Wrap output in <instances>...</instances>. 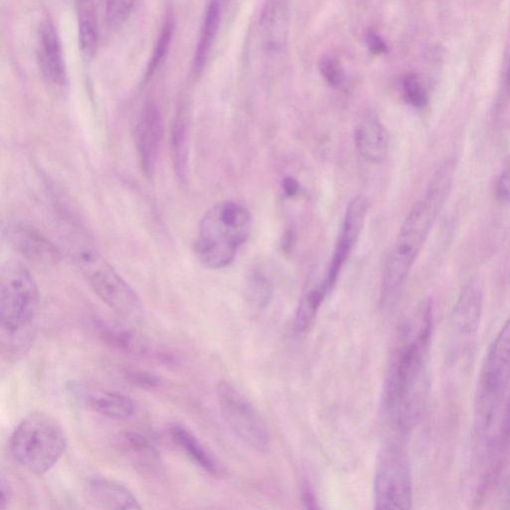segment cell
<instances>
[{
	"label": "cell",
	"mask_w": 510,
	"mask_h": 510,
	"mask_svg": "<svg viewBox=\"0 0 510 510\" xmlns=\"http://www.w3.org/2000/svg\"><path fill=\"white\" fill-rule=\"evenodd\" d=\"M433 332L434 308L428 300L403 327L387 377L385 412L399 434L411 431L427 403Z\"/></svg>",
	"instance_id": "cell-1"
},
{
	"label": "cell",
	"mask_w": 510,
	"mask_h": 510,
	"mask_svg": "<svg viewBox=\"0 0 510 510\" xmlns=\"http://www.w3.org/2000/svg\"><path fill=\"white\" fill-rule=\"evenodd\" d=\"M455 174L456 164L449 159L438 169L425 193L409 209L386 259L381 285L382 307H391L401 293L452 191Z\"/></svg>",
	"instance_id": "cell-2"
},
{
	"label": "cell",
	"mask_w": 510,
	"mask_h": 510,
	"mask_svg": "<svg viewBox=\"0 0 510 510\" xmlns=\"http://www.w3.org/2000/svg\"><path fill=\"white\" fill-rule=\"evenodd\" d=\"M39 293L29 270L18 262L0 272V346L3 357L14 362L32 348L37 326Z\"/></svg>",
	"instance_id": "cell-3"
},
{
	"label": "cell",
	"mask_w": 510,
	"mask_h": 510,
	"mask_svg": "<svg viewBox=\"0 0 510 510\" xmlns=\"http://www.w3.org/2000/svg\"><path fill=\"white\" fill-rule=\"evenodd\" d=\"M252 216L236 202L217 203L199 224L196 254L201 263L212 269L231 265L239 247L251 235Z\"/></svg>",
	"instance_id": "cell-4"
},
{
	"label": "cell",
	"mask_w": 510,
	"mask_h": 510,
	"mask_svg": "<svg viewBox=\"0 0 510 510\" xmlns=\"http://www.w3.org/2000/svg\"><path fill=\"white\" fill-rule=\"evenodd\" d=\"M510 388V318L486 353L475 399V426L479 437L491 432Z\"/></svg>",
	"instance_id": "cell-5"
},
{
	"label": "cell",
	"mask_w": 510,
	"mask_h": 510,
	"mask_svg": "<svg viewBox=\"0 0 510 510\" xmlns=\"http://www.w3.org/2000/svg\"><path fill=\"white\" fill-rule=\"evenodd\" d=\"M66 447L63 427L53 417L40 412L25 417L9 442L14 461L37 476L49 472L63 457Z\"/></svg>",
	"instance_id": "cell-6"
},
{
	"label": "cell",
	"mask_w": 510,
	"mask_h": 510,
	"mask_svg": "<svg viewBox=\"0 0 510 510\" xmlns=\"http://www.w3.org/2000/svg\"><path fill=\"white\" fill-rule=\"evenodd\" d=\"M75 262L89 285L109 308L130 323L144 322L145 310L141 300L101 255L89 248L80 249Z\"/></svg>",
	"instance_id": "cell-7"
},
{
	"label": "cell",
	"mask_w": 510,
	"mask_h": 510,
	"mask_svg": "<svg viewBox=\"0 0 510 510\" xmlns=\"http://www.w3.org/2000/svg\"><path fill=\"white\" fill-rule=\"evenodd\" d=\"M413 504L411 467L406 454L395 445L380 453L374 477V507L408 510Z\"/></svg>",
	"instance_id": "cell-8"
},
{
	"label": "cell",
	"mask_w": 510,
	"mask_h": 510,
	"mask_svg": "<svg viewBox=\"0 0 510 510\" xmlns=\"http://www.w3.org/2000/svg\"><path fill=\"white\" fill-rule=\"evenodd\" d=\"M484 310V292L481 284H468L448 316L446 330V360L455 365L475 342L481 326Z\"/></svg>",
	"instance_id": "cell-9"
},
{
	"label": "cell",
	"mask_w": 510,
	"mask_h": 510,
	"mask_svg": "<svg viewBox=\"0 0 510 510\" xmlns=\"http://www.w3.org/2000/svg\"><path fill=\"white\" fill-rule=\"evenodd\" d=\"M217 398L219 411L232 432L255 451L265 453L270 443L268 428L248 399L226 381L217 385Z\"/></svg>",
	"instance_id": "cell-10"
},
{
	"label": "cell",
	"mask_w": 510,
	"mask_h": 510,
	"mask_svg": "<svg viewBox=\"0 0 510 510\" xmlns=\"http://www.w3.org/2000/svg\"><path fill=\"white\" fill-rule=\"evenodd\" d=\"M368 211L369 202L363 196L354 197L348 204L332 263H330L328 273L322 283L328 293L332 292L340 273L353 252L360 235H361Z\"/></svg>",
	"instance_id": "cell-11"
},
{
	"label": "cell",
	"mask_w": 510,
	"mask_h": 510,
	"mask_svg": "<svg viewBox=\"0 0 510 510\" xmlns=\"http://www.w3.org/2000/svg\"><path fill=\"white\" fill-rule=\"evenodd\" d=\"M163 136L161 111L153 102H148L136 129V142L143 172L151 177L155 172L159 146Z\"/></svg>",
	"instance_id": "cell-12"
},
{
	"label": "cell",
	"mask_w": 510,
	"mask_h": 510,
	"mask_svg": "<svg viewBox=\"0 0 510 510\" xmlns=\"http://www.w3.org/2000/svg\"><path fill=\"white\" fill-rule=\"evenodd\" d=\"M355 145L367 162L382 163L387 157L389 136L386 128L373 112L359 116L354 130Z\"/></svg>",
	"instance_id": "cell-13"
},
{
	"label": "cell",
	"mask_w": 510,
	"mask_h": 510,
	"mask_svg": "<svg viewBox=\"0 0 510 510\" xmlns=\"http://www.w3.org/2000/svg\"><path fill=\"white\" fill-rule=\"evenodd\" d=\"M39 58L43 73L50 84L63 87L67 72L62 43L52 20L46 19L39 30Z\"/></svg>",
	"instance_id": "cell-14"
},
{
	"label": "cell",
	"mask_w": 510,
	"mask_h": 510,
	"mask_svg": "<svg viewBox=\"0 0 510 510\" xmlns=\"http://www.w3.org/2000/svg\"><path fill=\"white\" fill-rule=\"evenodd\" d=\"M88 501L96 508L134 510L141 509L137 497L125 486L103 476L88 479L86 485Z\"/></svg>",
	"instance_id": "cell-15"
},
{
	"label": "cell",
	"mask_w": 510,
	"mask_h": 510,
	"mask_svg": "<svg viewBox=\"0 0 510 510\" xmlns=\"http://www.w3.org/2000/svg\"><path fill=\"white\" fill-rule=\"evenodd\" d=\"M7 238L18 253L36 263L53 264L58 259L56 248L30 228L10 227L7 229Z\"/></svg>",
	"instance_id": "cell-16"
},
{
	"label": "cell",
	"mask_w": 510,
	"mask_h": 510,
	"mask_svg": "<svg viewBox=\"0 0 510 510\" xmlns=\"http://www.w3.org/2000/svg\"><path fill=\"white\" fill-rule=\"evenodd\" d=\"M168 436L179 451L191 459L198 467L216 476L222 475L221 466L207 451V448L198 441V438L185 426L181 424L172 425L168 428Z\"/></svg>",
	"instance_id": "cell-17"
},
{
	"label": "cell",
	"mask_w": 510,
	"mask_h": 510,
	"mask_svg": "<svg viewBox=\"0 0 510 510\" xmlns=\"http://www.w3.org/2000/svg\"><path fill=\"white\" fill-rule=\"evenodd\" d=\"M221 20L222 0H211L206 9L201 34H199L195 53L194 69L197 74L201 73L206 67L219 25H221Z\"/></svg>",
	"instance_id": "cell-18"
},
{
	"label": "cell",
	"mask_w": 510,
	"mask_h": 510,
	"mask_svg": "<svg viewBox=\"0 0 510 510\" xmlns=\"http://www.w3.org/2000/svg\"><path fill=\"white\" fill-rule=\"evenodd\" d=\"M79 46L83 57L91 60L99 43V27L93 0H77Z\"/></svg>",
	"instance_id": "cell-19"
},
{
	"label": "cell",
	"mask_w": 510,
	"mask_h": 510,
	"mask_svg": "<svg viewBox=\"0 0 510 510\" xmlns=\"http://www.w3.org/2000/svg\"><path fill=\"white\" fill-rule=\"evenodd\" d=\"M96 328L103 342L120 351L137 356H146L149 353L144 340L130 329L106 322H98Z\"/></svg>",
	"instance_id": "cell-20"
},
{
	"label": "cell",
	"mask_w": 510,
	"mask_h": 510,
	"mask_svg": "<svg viewBox=\"0 0 510 510\" xmlns=\"http://www.w3.org/2000/svg\"><path fill=\"white\" fill-rule=\"evenodd\" d=\"M87 405L99 415L114 419H127L135 413V405L129 397L111 391H98L87 396Z\"/></svg>",
	"instance_id": "cell-21"
},
{
	"label": "cell",
	"mask_w": 510,
	"mask_h": 510,
	"mask_svg": "<svg viewBox=\"0 0 510 510\" xmlns=\"http://www.w3.org/2000/svg\"><path fill=\"white\" fill-rule=\"evenodd\" d=\"M265 43L269 52H279L286 43L287 18L284 5L270 2L262 17Z\"/></svg>",
	"instance_id": "cell-22"
},
{
	"label": "cell",
	"mask_w": 510,
	"mask_h": 510,
	"mask_svg": "<svg viewBox=\"0 0 510 510\" xmlns=\"http://www.w3.org/2000/svg\"><path fill=\"white\" fill-rule=\"evenodd\" d=\"M329 293L323 286L310 289L298 304L294 317V330L298 334H303L313 325L320 307H322L325 297Z\"/></svg>",
	"instance_id": "cell-23"
},
{
	"label": "cell",
	"mask_w": 510,
	"mask_h": 510,
	"mask_svg": "<svg viewBox=\"0 0 510 510\" xmlns=\"http://www.w3.org/2000/svg\"><path fill=\"white\" fill-rule=\"evenodd\" d=\"M188 119L186 109L178 110L172 131V149L179 181H186L188 173Z\"/></svg>",
	"instance_id": "cell-24"
},
{
	"label": "cell",
	"mask_w": 510,
	"mask_h": 510,
	"mask_svg": "<svg viewBox=\"0 0 510 510\" xmlns=\"http://www.w3.org/2000/svg\"><path fill=\"white\" fill-rule=\"evenodd\" d=\"M174 30V18L172 15H168V17H167L165 20L161 34H159L155 44L151 59H149V62L148 63L145 74V82H149V79L154 76L158 68L164 63V60L168 52V48L172 43Z\"/></svg>",
	"instance_id": "cell-25"
},
{
	"label": "cell",
	"mask_w": 510,
	"mask_h": 510,
	"mask_svg": "<svg viewBox=\"0 0 510 510\" xmlns=\"http://www.w3.org/2000/svg\"><path fill=\"white\" fill-rule=\"evenodd\" d=\"M403 93L406 101L417 109L425 108L428 95L422 80L415 73H409L403 79Z\"/></svg>",
	"instance_id": "cell-26"
},
{
	"label": "cell",
	"mask_w": 510,
	"mask_h": 510,
	"mask_svg": "<svg viewBox=\"0 0 510 510\" xmlns=\"http://www.w3.org/2000/svg\"><path fill=\"white\" fill-rule=\"evenodd\" d=\"M119 446L128 455L138 457L152 456L154 448L149 438L142 434L127 432L120 436Z\"/></svg>",
	"instance_id": "cell-27"
},
{
	"label": "cell",
	"mask_w": 510,
	"mask_h": 510,
	"mask_svg": "<svg viewBox=\"0 0 510 510\" xmlns=\"http://www.w3.org/2000/svg\"><path fill=\"white\" fill-rule=\"evenodd\" d=\"M319 70L330 86L339 88L344 84V70L336 57L332 55L323 56L320 60Z\"/></svg>",
	"instance_id": "cell-28"
},
{
	"label": "cell",
	"mask_w": 510,
	"mask_h": 510,
	"mask_svg": "<svg viewBox=\"0 0 510 510\" xmlns=\"http://www.w3.org/2000/svg\"><path fill=\"white\" fill-rule=\"evenodd\" d=\"M135 0H107V22L113 27L123 24L131 14Z\"/></svg>",
	"instance_id": "cell-29"
},
{
	"label": "cell",
	"mask_w": 510,
	"mask_h": 510,
	"mask_svg": "<svg viewBox=\"0 0 510 510\" xmlns=\"http://www.w3.org/2000/svg\"><path fill=\"white\" fill-rule=\"evenodd\" d=\"M272 286L264 277L255 276L248 287V296L254 304L258 307H265L272 299Z\"/></svg>",
	"instance_id": "cell-30"
},
{
	"label": "cell",
	"mask_w": 510,
	"mask_h": 510,
	"mask_svg": "<svg viewBox=\"0 0 510 510\" xmlns=\"http://www.w3.org/2000/svg\"><path fill=\"white\" fill-rule=\"evenodd\" d=\"M496 195L499 202L510 204V162L505 167L497 178Z\"/></svg>",
	"instance_id": "cell-31"
},
{
	"label": "cell",
	"mask_w": 510,
	"mask_h": 510,
	"mask_svg": "<svg viewBox=\"0 0 510 510\" xmlns=\"http://www.w3.org/2000/svg\"><path fill=\"white\" fill-rule=\"evenodd\" d=\"M126 376L129 382L142 389H155L159 385V378L147 372L130 371Z\"/></svg>",
	"instance_id": "cell-32"
},
{
	"label": "cell",
	"mask_w": 510,
	"mask_h": 510,
	"mask_svg": "<svg viewBox=\"0 0 510 510\" xmlns=\"http://www.w3.org/2000/svg\"><path fill=\"white\" fill-rule=\"evenodd\" d=\"M366 42L370 52L374 54H381L386 52V44L381 37L374 32H369L366 36Z\"/></svg>",
	"instance_id": "cell-33"
},
{
	"label": "cell",
	"mask_w": 510,
	"mask_h": 510,
	"mask_svg": "<svg viewBox=\"0 0 510 510\" xmlns=\"http://www.w3.org/2000/svg\"><path fill=\"white\" fill-rule=\"evenodd\" d=\"M505 91L510 93V40L505 49L504 60Z\"/></svg>",
	"instance_id": "cell-34"
},
{
	"label": "cell",
	"mask_w": 510,
	"mask_h": 510,
	"mask_svg": "<svg viewBox=\"0 0 510 510\" xmlns=\"http://www.w3.org/2000/svg\"><path fill=\"white\" fill-rule=\"evenodd\" d=\"M284 189L288 197H293L299 191V184L294 178L287 177L284 179Z\"/></svg>",
	"instance_id": "cell-35"
},
{
	"label": "cell",
	"mask_w": 510,
	"mask_h": 510,
	"mask_svg": "<svg viewBox=\"0 0 510 510\" xmlns=\"http://www.w3.org/2000/svg\"><path fill=\"white\" fill-rule=\"evenodd\" d=\"M303 502L306 505L308 508H316V501L315 496L312 491L306 485L303 491Z\"/></svg>",
	"instance_id": "cell-36"
},
{
	"label": "cell",
	"mask_w": 510,
	"mask_h": 510,
	"mask_svg": "<svg viewBox=\"0 0 510 510\" xmlns=\"http://www.w3.org/2000/svg\"><path fill=\"white\" fill-rule=\"evenodd\" d=\"M9 499L8 488L3 479L2 489H0V510H5L7 506Z\"/></svg>",
	"instance_id": "cell-37"
},
{
	"label": "cell",
	"mask_w": 510,
	"mask_h": 510,
	"mask_svg": "<svg viewBox=\"0 0 510 510\" xmlns=\"http://www.w3.org/2000/svg\"><path fill=\"white\" fill-rule=\"evenodd\" d=\"M504 492L506 501L510 504V476L505 481Z\"/></svg>",
	"instance_id": "cell-38"
}]
</instances>
